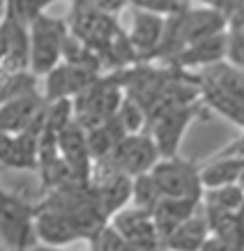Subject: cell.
Listing matches in <instances>:
<instances>
[{
	"instance_id": "cell-1",
	"label": "cell",
	"mask_w": 244,
	"mask_h": 251,
	"mask_svg": "<svg viewBox=\"0 0 244 251\" xmlns=\"http://www.w3.org/2000/svg\"><path fill=\"white\" fill-rule=\"evenodd\" d=\"M37 205L28 203L16 191L0 194V240L5 249H30L39 242Z\"/></svg>"
},
{
	"instance_id": "cell-2",
	"label": "cell",
	"mask_w": 244,
	"mask_h": 251,
	"mask_svg": "<svg viewBox=\"0 0 244 251\" xmlns=\"http://www.w3.org/2000/svg\"><path fill=\"white\" fill-rule=\"evenodd\" d=\"M69 35H72L69 21L65 19L42 14L30 23V69L37 76H46L51 69L65 60V46Z\"/></svg>"
},
{
	"instance_id": "cell-3",
	"label": "cell",
	"mask_w": 244,
	"mask_h": 251,
	"mask_svg": "<svg viewBox=\"0 0 244 251\" xmlns=\"http://www.w3.org/2000/svg\"><path fill=\"white\" fill-rule=\"evenodd\" d=\"M210 113V108L196 99V101H184V104H173V106L164 108L161 113H157L150 120L147 131L152 134V138L159 145L161 157H173L180 154V145L182 138L189 129V125L194 120H205V115Z\"/></svg>"
},
{
	"instance_id": "cell-4",
	"label": "cell",
	"mask_w": 244,
	"mask_h": 251,
	"mask_svg": "<svg viewBox=\"0 0 244 251\" xmlns=\"http://www.w3.org/2000/svg\"><path fill=\"white\" fill-rule=\"evenodd\" d=\"M150 175L154 177L161 196H173V198H203L205 196V184H203L200 166L196 161L180 157V154L161 157L154 164L152 171H150Z\"/></svg>"
},
{
	"instance_id": "cell-5",
	"label": "cell",
	"mask_w": 244,
	"mask_h": 251,
	"mask_svg": "<svg viewBox=\"0 0 244 251\" xmlns=\"http://www.w3.org/2000/svg\"><path fill=\"white\" fill-rule=\"evenodd\" d=\"M72 2H74V9L69 16L72 35H76L85 46H90L97 53H101L113 42L115 35L122 30L118 25L115 14H108L104 9L95 7L88 0H72Z\"/></svg>"
},
{
	"instance_id": "cell-6",
	"label": "cell",
	"mask_w": 244,
	"mask_h": 251,
	"mask_svg": "<svg viewBox=\"0 0 244 251\" xmlns=\"http://www.w3.org/2000/svg\"><path fill=\"white\" fill-rule=\"evenodd\" d=\"M161 159L159 145L152 138L150 131H138V134H127L120 143L115 145V150L108 154L106 159L113 168L122 171V173L138 177L143 173H150L154 168V164Z\"/></svg>"
},
{
	"instance_id": "cell-7",
	"label": "cell",
	"mask_w": 244,
	"mask_h": 251,
	"mask_svg": "<svg viewBox=\"0 0 244 251\" xmlns=\"http://www.w3.org/2000/svg\"><path fill=\"white\" fill-rule=\"evenodd\" d=\"M115 228L120 230L129 249L134 251H150V249H164L161 247V235L154 224L152 210L147 207H122L111 217Z\"/></svg>"
},
{
	"instance_id": "cell-8",
	"label": "cell",
	"mask_w": 244,
	"mask_h": 251,
	"mask_svg": "<svg viewBox=\"0 0 244 251\" xmlns=\"http://www.w3.org/2000/svg\"><path fill=\"white\" fill-rule=\"evenodd\" d=\"M32 46H30V25L2 16L0 25V65L2 74H16L30 69Z\"/></svg>"
},
{
	"instance_id": "cell-9",
	"label": "cell",
	"mask_w": 244,
	"mask_h": 251,
	"mask_svg": "<svg viewBox=\"0 0 244 251\" xmlns=\"http://www.w3.org/2000/svg\"><path fill=\"white\" fill-rule=\"evenodd\" d=\"M37 235L39 242L46 244H69L83 240L81 230L76 228V224L72 219V214L62 205H58L55 201L46 198L42 205H37Z\"/></svg>"
},
{
	"instance_id": "cell-10",
	"label": "cell",
	"mask_w": 244,
	"mask_h": 251,
	"mask_svg": "<svg viewBox=\"0 0 244 251\" xmlns=\"http://www.w3.org/2000/svg\"><path fill=\"white\" fill-rule=\"evenodd\" d=\"M46 104H49V99L44 95H39L37 90L12 99H2V104H0V129L9 131V134L25 131L44 113Z\"/></svg>"
},
{
	"instance_id": "cell-11",
	"label": "cell",
	"mask_w": 244,
	"mask_h": 251,
	"mask_svg": "<svg viewBox=\"0 0 244 251\" xmlns=\"http://www.w3.org/2000/svg\"><path fill=\"white\" fill-rule=\"evenodd\" d=\"M166 19L168 16L154 14V12H143V9L134 12L131 28L127 30V35H129L141 62H150L157 58V51H159L164 32H166Z\"/></svg>"
},
{
	"instance_id": "cell-12",
	"label": "cell",
	"mask_w": 244,
	"mask_h": 251,
	"mask_svg": "<svg viewBox=\"0 0 244 251\" xmlns=\"http://www.w3.org/2000/svg\"><path fill=\"white\" fill-rule=\"evenodd\" d=\"M228 58V30L219 32L214 37L200 39L196 44H189L182 49L180 53H175L168 65L180 69H196V67H212L217 62H221Z\"/></svg>"
},
{
	"instance_id": "cell-13",
	"label": "cell",
	"mask_w": 244,
	"mask_h": 251,
	"mask_svg": "<svg viewBox=\"0 0 244 251\" xmlns=\"http://www.w3.org/2000/svg\"><path fill=\"white\" fill-rule=\"evenodd\" d=\"M200 83V101L205 104L210 111L223 115L226 120L237 125L244 131V95L242 92H233L214 83L212 78H207L203 72L198 74Z\"/></svg>"
},
{
	"instance_id": "cell-14",
	"label": "cell",
	"mask_w": 244,
	"mask_h": 251,
	"mask_svg": "<svg viewBox=\"0 0 244 251\" xmlns=\"http://www.w3.org/2000/svg\"><path fill=\"white\" fill-rule=\"evenodd\" d=\"M203 198H173V196H161L152 207V217L157 224V230L161 235V247L173 230L184 224V221L194 217L196 210L200 207Z\"/></svg>"
},
{
	"instance_id": "cell-15",
	"label": "cell",
	"mask_w": 244,
	"mask_h": 251,
	"mask_svg": "<svg viewBox=\"0 0 244 251\" xmlns=\"http://www.w3.org/2000/svg\"><path fill=\"white\" fill-rule=\"evenodd\" d=\"M210 237V221H207L205 212L194 214L189 219L180 224L171 235L164 240V249H175V251H194L200 249L205 240Z\"/></svg>"
},
{
	"instance_id": "cell-16",
	"label": "cell",
	"mask_w": 244,
	"mask_h": 251,
	"mask_svg": "<svg viewBox=\"0 0 244 251\" xmlns=\"http://www.w3.org/2000/svg\"><path fill=\"white\" fill-rule=\"evenodd\" d=\"M205 189L223 187V184H235L244 175V157L235 154H214L207 166L200 168Z\"/></svg>"
},
{
	"instance_id": "cell-17",
	"label": "cell",
	"mask_w": 244,
	"mask_h": 251,
	"mask_svg": "<svg viewBox=\"0 0 244 251\" xmlns=\"http://www.w3.org/2000/svg\"><path fill=\"white\" fill-rule=\"evenodd\" d=\"M115 115H118L122 129L127 131V134H138V131H145L150 127V113H147V108L138 99L129 97V95L122 99V104Z\"/></svg>"
},
{
	"instance_id": "cell-18",
	"label": "cell",
	"mask_w": 244,
	"mask_h": 251,
	"mask_svg": "<svg viewBox=\"0 0 244 251\" xmlns=\"http://www.w3.org/2000/svg\"><path fill=\"white\" fill-rule=\"evenodd\" d=\"M55 2H65V0H5V14L9 19L30 25L37 16L46 14V9L55 5Z\"/></svg>"
},
{
	"instance_id": "cell-19",
	"label": "cell",
	"mask_w": 244,
	"mask_h": 251,
	"mask_svg": "<svg viewBox=\"0 0 244 251\" xmlns=\"http://www.w3.org/2000/svg\"><path fill=\"white\" fill-rule=\"evenodd\" d=\"M203 203L223 207V210H240V207H244V187L240 182L223 184V187H212V189L205 191Z\"/></svg>"
},
{
	"instance_id": "cell-20",
	"label": "cell",
	"mask_w": 244,
	"mask_h": 251,
	"mask_svg": "<svg viewBox=\"0 0 244 251\" xmlns=\"http://www.w3.org/2000/svg\"><path fill=\"white\" fill-rule=\"evenodd\" d=\"M88 244H90V249L97 251H129V244H127L124 235L115 228V224L111 219L88 240Z\"/></svg>"
},
{
	"instance_id": "cell-21",
	"label": "cell",
	"mask_w": 244,
	"mask_h": 251,
	"mask_svg": "<svg viewBox=\"0 0 244 251\" xmlns=\"http://www.w3.org/2000/svg\"><path fill=\"white\" fill-rule=\"evenodd\" d=\"M161 198V191L154 182V177L150 173H143L134 177V194H131V201H134V205L138 207H147V210H152L154 203Z\"/></svg>"
},
{
	"instance_id": "cell-22",
	"label": "cell",
	"mask_w": 244,
	"mask_h": 251,
	"mask_svg": "<svg viewBox=\"0 0 244 251\" xmlns=\"http://www.w3.org/2000/svg\"><path fill=\"white\" fill-rule=\"evenodd\" d=\"M131 7L143 9V12H154L161 16H173L189 7V0H131Z\"/></svg>"
},
{
	"instance_id": "cell-23",
	"label": "cell",
	"mask_w": 244,
	"mask_h": 251,
	"mask_svg": "<svg viewBox=\"0 0 244 251\" xmlns=\"http://www.w3.org/2000/svg\"><path fill=\"white\" fill-rule=\"evenodd\" d=\"M228 62L244 69V28H228Z\"/></svg>"
},
{
	"instance_id": "cell-24",
	"label": "cell",
	"mask_w": 244,
	"mask_h": 251,
	"mask_svg": "<svg viewBox=\"0 0 244 251\" xmlns=\"http://www.w3.org/2000/svg\"><path fill=\"white\" fill-rule=\"evenodd\" d=\"M217 154H235V157H244V134L237 141H233V143H228L226 148H221Z\"/></svg>"
},
{
	"instance_id": "cell-25",
	"label": "cell",
	"mask_w": 244,
	"mask_h": 251,
	"mask_svg": "<svg viewBox=\"0 0 244 251\" xmlns=\"http://www.w3.org/2000/svg\"><path fill=\"white\" fill-rule=\"evenodd\" d=\"M198 2L205 5V7H214V9H219V12H223V14H228L233 0H198ZM226 19H228V16H226Z\"/></svg>"
}]
</instances>
